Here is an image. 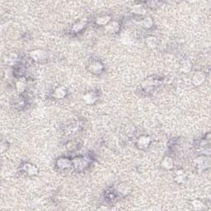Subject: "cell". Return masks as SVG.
I'll use <instances>...</instances> for the list:
<instances>
[{"label": "cell", "mask_w": 211, "mask_h": 211, "mask_svg": "<svg viewBox=\"0 0 211 211\" xmlns=\"http://www.w3.org/2000/svg\"><path fill=\"white\" fill-rule=\"evenodd\" d=\"M72 163H73V165L75 167V168L78 169V170L83 169L84 167H86L87 165L88 164L87 160L85 158H77L74 159Z\"/></svg>", "instance_id": "6da1fadb"}, {"label": "cell", "mask_w": 211, "mask_h": 211, "mask_svg": "<svg viewBox=\"0 0 211 211\" xmlns=\"http://www.w3.org/2000/svg\"><path fill=\"white\" fill-rule=\"evenodd\" d=\"M205 79V74L203 72H196L195 74L193 75V78H192V81L194 83V84H195L196 86L202 84Z\"/></svg>", "instance_id": "7a4b0ae2"}, {"label": "cell", "mask_w": 211, "mask_h": 211, "mask_svg": "<svg viewBox=\"0 0 211 211\" xmlns=\"http://www.w3.org/2000/svg\"><path fill=\"white\" fill-rule=\"evenodd\" d=\"M89 69L93 74H100L102 71V69H103V66H102V65H101L100 62L95 61L90 65Z\"/></svg>", "instance_id": "3957f363"}, {"label": "cell", "mask_w": 211, "mask_h": 211, "mask_svg": "<svg viewBox=\"0 0 211 211\" xmlns=\"http://www.w3.org/2000/svg\"><path fill=\"white\" fill-rule=\"evenodd\" d=\"M30 55L32 56V58H33L35 60H41V59H44L46 58V54L42 50H34V51H32L30 53Z\"/></svg>", "instance_id": "277c9868"}, {"label": "cell", "mask_w": 211, "mask_h": 211, "mask_svg": "<svg viewBox=\"0 0 211 211\" xmlns=\"http://www.w3.org/2000/svg\"><path fill=\"white\" fill-rule=\"evenodd\" d=\"M72 162L70 160H68L67 158H60L57 161V165H58L59 168L60 169H66L72 166Z\"/></svg>", "instance_id": "5b68a950"}, {"label": "cell", "mask_w": 211, "mask_h": 211, "mask_svg": "<svg viewBox=\"0 0 211 211\" xmlns=\"http://www.w3.org/2000/svg\"><path fill=\"white\" fill-rule=\"evenodd\" d=\"M150 143V139L149 137L146 136H142L140 137V140H138V143H137V145L140 149H145L147 147H149Z\"/></svg>", "instance_id": "8992f818"}, {"label": "cell", "mask_w": 211, "mask_h": 211, "mask_svg": "<svg viewBox=\"0 0 211 211\" xmlns=\"http://www.w3.org/2000/svg\"><path fill=\"white\" fill-rule=\"evenodd\" d=\"M67 94V90L64 87H59L55 89L54 92V97L57 99H62L64 98Z\"/></svg>", "instance_id": "52a82bcc"}, {"label": "cell", "mask_w": 211, "mask_h": 211, "mask_svg": "<svg viewBox=\"0 0 211 211\" xmlns=\"http://www.w3.org/2000/svg\"><path fill=\"white\" fill-rule=\"evenodd\" d=\"M97 100V96L93 92H88L83 96V101L87 104H92Z\"/></svg>", "instance_id": "ba28073f"}, {"label": "cell", "mask_w": 211, "mask_h": 211, "mask_svg": "<svg viewBox=\"0 0 211 211\" xmlns=\"http://www.w3.org/2000/svg\"><path fill=\"white\" fill-rule=\"evenodd\" d=\"M117 191L122 195H127L130 192V187L128 185H126L125 183H121V184L118 185Z\"/></svg>", "instance_id": "9c48e42d"}, {"label": "cell", "mask_w": 211, "mask_h": 211, "mask_svg": "<svg viewBox=\"0 0 211 211\" xmlns=\"http://www.w3.org/2000/svg\"><path fill=\"white\" fill-rule=\"evenodd\" d=\"M162 166L163 168L167 169V170L172 168L173 167V160L171 158L167 157V158H165L162 160Z\"/></svg>", "instance_id": "30bf717a"}, {"label": "cell", "mask_w": 211, "mask_h": 211, "mask_svg": "<svg viewBox=\"0 0 211 211\" xmlns=\"http://www.w3.org/2000/svg\"><path fill=\"white\" fill-rule=\"evenodd\" d=\"M24 169L30 175H35L37 173V171H38L36 167H35L32 164H29V163H26V165L24 166Z\"/></svg>", "instance_id": "8fae6325"}, {"label": "cell", "mask_w": 211, "mask_h": 211, "mask_svg": "<svg viewBox=\"0 0 211 211\" xmlns=\"http://www.w3.org/2000/svg\"><path fill=\"white\" fill-rule=\"evenodd\" d=\"M110 17L103 16L97 18V20H96V23H97L98 25H100V26H104V25H107V23H110Z\"/></svg>", "instance_id": "7c38bea8"}, {"label": "cell", "mask_w": 211, "mask_h": 211, "mask_svg": "<svg viewBox=\"0 0 211 211\" xmlns=\"http://www.w3.org/2000/svg\"><path fill=\"white\" fill-rule=\"evenodd\" d=\"M107 31L110 33H116L119 30V24L116 22H112L107 25Z\"/></svg>", "instance_id": "4fadbf2b"}, {"label": "cell", "mask_w": 211, "mask_h": 211, "mask_svg": "<svg viewBox=\"0 0 211 211\" xmlns=\"http://www.w3.org/2000/svg\"><path fill=\"white\" fill-rule=\"evenodd\" d=\"M146 44L147 46L150 47V48H154L156 47L157 45H158V41L155 37L153 36H149L146 40Z\"/></svg>", "instance_id": "5bb4252c"}, {"label": "cell", "mask_w": 211, "mask_h": 211, "mask_svg": "<svg viewBox=\"0 0 211 211\" xmlns=\"http://www.w3.org/2000/svg\"><path fill=\"white\" fill-rule=\"evenodd\" d=\"M185 176L184 175V172L182 171H179V172H176V182L177 183H183L185 182Z\"/></svg>", "instance_id": "9a60e30c"}, {"label": "cell", "mask_w": 211, "mask_h": 211, "mask_svg": "<svg viewBox=\"0 0 211 211\" xmlns=\"http://www.w3.org/2000/svg\"><path fill=\"white\" fill-rule=\"evenodd\" d=\"M191 204H192V206L194 207L195 209H198V210H200V209H204V204H203L200 200H194V201H192Z\"/></svg>", "instance_id": "2e32d148"}, {"label": "cell", "mask_w": 211, "mask_h": 211, "mask_svg": "<svg viewBox=\"0 0 211 211\" xmlns=\"http://www.w3.org/2000/svg\"><path fill=\"white\" fill-rule=\"evenodd\" d=\"M191 69V64L189 61L183 62V64L182 65V70L185 73H188L190 70Z\"/></svg>", "instance_id": "e0dca14e"}, {"label": "cell", "mask_w": 211, "mask_h": 211, "mask_svg": "<svg viewBox=\"0 0 211 211\" xmlns=\"http://www.w3.org/2000/svg\"><path fill=\"white\" fill-rule=\"evenodd\" d=\"M16 88L17 89V91L22 92H23L26 89V83L23 81H18L17 83Z\"/></svg>", "instance_id": "ac0fdd59"}, {"label": "cell", "mask_w": 211, "mask_h": 211, "mask_svg": "<svg viewBox=\"0 0 211 211\" xmlns=\"http://www.w3.org/2000/svg\"><path fill=\"white\" fill-rule=\"evenodd\" d=\"M152 26H153V20H152V18L146 17L145 19L143 20V26L145 28H150Z\"/></svg>", "instance_id": "d6986e66"}, {"label": "cell", "mask_w": 211, "mask_h": 211, "mask_svg": "<svg viewBox=\"0 0 211 211\" xmlns=\"http://www.w3.org/2000/svg\"><path fill=\"white\" fill-rule=\"evenodd\" d=\"M143 11H144V9H143V8L142 6H135L134 8V12L136 13H140V14H142V13H143Z\"/></svg>", "instance_id": "ffe728a7"}, {"label": "cell", "mask_w": 211, "mask_h": 211, "mask_svg": "<svg viewBox=\"0 0 211 211\" xmlns=\"http://www.w3.org/2000/svg\"><path fill=\"white\" fill-rule=\"evenodd\" d=\"M17 57V56L16 54H11V55L8 56V61L11 62V63L16 61Z\"/></svg>", "instance_id": "44dd1931"}, {"label": "cell", "mask_w": 211, "mask_h": 211, "mask_svg": "<svg viewBox=\"0 0 211 211\" xmlns=\"http://www.w3.org/2000/svg\"><path fill=\"white\" fill-rule=\"evenodd\" d=\"M83 27H84V24L80 23H78V25H76V26L74 27V29L76 32H78V31H80V30H81L82 28H83Z\"/></svg>", "instance_id": "7402d4cb"}]
</instances>
